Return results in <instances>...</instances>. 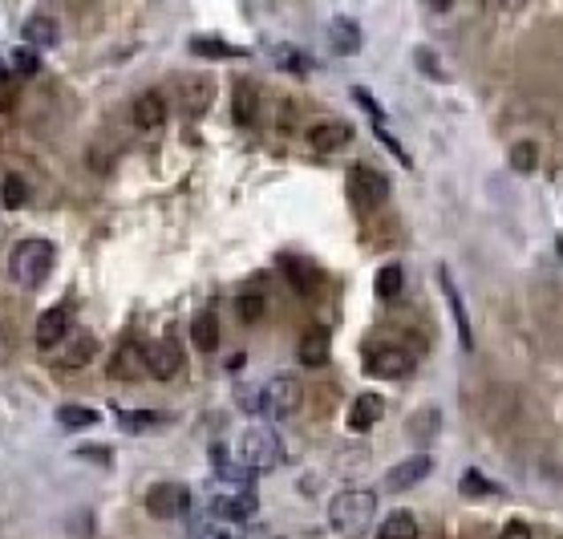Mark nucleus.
<instances>
[{"mask_svg": "<svg viewBox=\"0 0 563 539\" xmlns=\"http://www.w3.org/2000/svg\"><path fill=\"white\" fill-rule=\"evenodd\" d=\"M353 142V126L349 122H316L308 126V146L316 154H336Z\"/></svg>", "mask_w": 563, "mask_h": 539, "instance_id": "nucleus-11", "label": "nucleus"}, {"mask_svg": "<svg viewBox=\"0 0 563 539\" xmlns=\"http://www.w3.org/2000/svg\"><path fill=\"white\" fill-rule=\"evenodd\" d=\"M459 487H462V495H503V487H495V482L482 479L478 471H462Z\"/></svg>", "mask_w": 563, "mask_h": 539, "instance_id": "nucleus-33", "label": "nucleus"}, {"mask_svg": "<svg viewBox=\"0 0 563 539\" xmlns=\"http://www.w3.org/2000/svg\"><path fill=\"white\" fill-rule=\"evenodd\" d=\"M235 402L248 410V414H267V402H264V389H239Z\"/></svg>", "mask_w": 563, "mask_h": 539, "instance_id": "nucleus-37", "label": "nucleus"}, {"mask_svg": "<svg viewBox=\"0 0 563 539\" xmlns=\"http://www.w3.org/2000/svg\"><path fill=\"white\" fill-rule=\"evenodd\" d=\"M511 166H515L519 174H531L535 166H539V150H535L531 142H515L511 146Z\"/></svg>", "mask_w": 563, "mask_h": 539, "instance_id": "nucleus-34", "label": "nucleus"}, {"mask_svg": "<svg viewBox=\"0 0 563 539\" xmlns=\"http://www.w3.org/2000/svg\"><path fill=\"white\" fill-rule=\"evenodd\" d=\"M231 110H235V122H239V126H251V122H256L259 97H256V86H251V81H239V86H235V102H231Z\"/></svg>", "mask_w": 563, "mask_h": 539, "instance_id": "nucleus-27", "label": "nucleus"}, {"mask_svg": "<svg viewBox=\"0 0 563 539\" xmlns=\"http://www.w3.org/2000/svg\"><path fill=\"white\" fill-rule=\"evenodd\" d=\"M130 118H134V126H138V130H163V122H166V102H163V94L134 97Z\"/></svg>", "mask_w": 563, "mask_h": 539, "instance_id": "nucleus-18", "label": "nucleus"}, {"mask_svg": "<svg viewBox=\"0 0 563 539\" xmlns=\"http://www.w3.org/2000/svg\"><path fill=\"white\" fill-rule=\"evenodd\" d=\"M498 539H531V527H527L523 520H511V523L503 527V535H498Z\"/></svg>", "mask_w": 563, "mask_h": 539, "instance_id": "nucleus-41", "label": "nucleus"}, {"mask_svg": "<svg viewBox=\"0 0 563 539\" xmlns=\"http://www.w3.org/2000/svg\"><path fill=\"white\" fill-rule=\"evenodd\" d=\"M344 187H349V199H353L357 212H373V207H382L389 199V179L382 171H373V166H349L344 174Z\"/></svg>", "mask_w": 563, "mask_h": 539, "instance_id": "nucleus-4", "label": "nucleus"}, {"mask_svg": "<svg viewBox=\"0 0 563 539\" xmlns=\"http://www.w3.org/2000/svg\"><path fill=\"white\" fill-rule=\"evenodd\" d=\"M146 511L154 520H182L191 511V491L182 482H158L146 491Z\"/></svg>", "mask_w": 563, "mask_h": 539, "instance_id": "nucleus-6", "label": "nucleus"}, {"mask_svg": "<svg viewBox=\"0 0 563 539\" xmlns=\"http://www.w3.org/2000/svg\"><path fill=\"white\" fill-rule=\"evenodd\" d=\"M195 539H231V535L220 523H199V527H195Z\"/></svg>", "mask_w": 563, "mask_h": 539, "instance_id": "nucleus-40", "label": "nucleus"}, {"mask_svg": "<svg viewBox=\"0 0 563 539\" xmlns=\"http://www.w3.org/2000/svg\"><path fill=\"white\" fill-rule=\"evenodd\" d=\"M12 65H17V73H25V77H33V73H37V69H41V58H37V49H29V45H25V49H17V53H12Z\"/></svg>", "mask_w": 563, "mask_h": 539, "instance_id": "nucleus-36", "label": "nucleus"}, {"mask_svg": "<svg viewBox=\"0 0 563 539\" xmlns=\"http://www.w3.org/2000/svg\"><path fill=\"white\" fill-rule=\"evenodd\" d=\"M191 53H199V58H248V49L228 45V41H211V37H195Z\"/></svg>", "mask_w": 563, "mask_h": 539, "instance_id": "nucleus-31", "label": "nucleus"}, {"mask_svg": "<svg viewBox=\"0 0 563 539\" xmlns=\"http://www.w3.org/2000/svg\"><path fill=\"white\" fill-rule=\"evenodd\" d=\"M102 422V414H97L94 405H77V402H66L58 405V426L61 430H89V426Z\"/></svg>", "mask_w": 563, "mask_h": 539, "instance_id": "nucleus-20", "label": "nucleus"}, {"mask_svg": "<svg viewBox=\"0 0 563 539\" xmlns=\"http://www.w3.org/2000/svg\"><path fill=\"white\" fill-rule=\"evenodd\" d=\"M413 366H418V357H413L410 349H401V345L373 349V353L365 357V373H369V377H382V381H397V377L413 373Z\"/></svg>", "mask_w": 563, "mask_h": 539, "instance_id": "nucleus-5", "label": "nucleus"}, {"mask_svg": "<svg viewBox=\"0 0 563 539\" xmlns=\"http://www.w3.org/2000/svg\"><path fill=\"white\" fill-rule=\"evenodd\" d=\"M328 49H333L336 58L361 53V25L353 17H333L328 20Z\"/></svg>", "mask_w": 563, "mask_h": 539, "instance_id": "nucleus-13", "label": "nucleus"}, {"mask_svg": "<svg viewBox=\"0 0 563 539\" xmlns=\"http://www.w3.org/2000/svg\"><path fill=\"white\" fill-rule=\"evenodd\" d=\"M413 61H418V69H421L426 77H438V81H446V73L438 69V53H434V49L418 45V49H413Z\"/></svg>", "mask_w": 563, "mask_h": 539, "instance_id": "nucleus-35", "label": "nucleus"}, {"mask_svg": "<svg viewBox=\"0 0 563 539\" xmlns=\"http://www.w3.org/2000/svg\"><path fill=\"white\" fill-rule=\"evenodd\" d=\"M284 272H288V280L297 284V292H300V296H308V292H316V284H320V272H316L312 264L284 260Z\"/></svg>", "mask_w": 563, "mask_h": 539, "instance_id": "nucleus-30", "label": "nucleus"}, {"mask_svg": "<svg viewBox=\"0 0 563 539\" xmlns=\"http://www.w3.org/2000/svg\"><path fill=\"white\" fill-rule=\"evenodd\" d=\"M382 414H385V397L382 394L353 397V405H349V430H353V434H369L373 426L382 422Z\"/></svg>", "mask_w": 563, "mask_h": 539, "instance_id": "nucleus-14", "label": "nucleus"}, {"mask_svg": "<svg viewBox=\"0 0 563 539\" xmlns=\"http://www.w3.org/2000/svg\"><path fill=\"white\" fill-rule=\"evenodd\" d=\"M235 312H239V320H243V325H256V320L264 317V296H259V292H239Z\"/></svg>", "mask_w": 563, "mask_h": 539, "instance_id": "nucleus-32", "label": "nucleus"}, {"mask_svg": "<svg viewBox=\"0 0 563 539\" xmlns=\"http://www.w3.org/2000/svg\"><path fill=\"white\" fill-rule=\"evenodd\" d=\"M559 251H563V235H559Z\"/></svg>", "mask_w": 563, "mask_h": 539, "instance_id": "nucleus-44", "label": "nucleus"}, {"mask_svg": "<svg viewBox=\"0 0 563 539\" xmlns=\"http://www.w3.org/2000/svg\"><path fill=\"white\" fill-rule=\"evenodd\" d=\"M25 41H29V49H53L61 41V25L53 17H45V12H33L25 20Z\"/></svg>", "mask_w": 563, "mask_h": 539, "instance_id": "nucleus-19", "label": "nucleus"}, {"mask_svg": "<svg viewBox=\"0 0 563 539\" xmlns=\"http://www.w3.org/2000/svg\"><path fill=\"white\" fill-rule=\"evenodd\" d=\"M4 77H9V69H4V61H0V81H4Z\"/></svg>", "mask_w": 563, "mask_h": 539, "instance_id": "nucleus-43", "label": "nucleus"}, {"mask_svg": "<svg viewBox=\"0 0 563 539\" xmlns=\"http://www.w3.org/2000/svg\"><path fill=\"white\" fill-rule=\"evenodd\" d=\"M53 260H58V248L49 240H41V235H29V240H20L9 251V276L17 280L20 289H37V284L49 280Z\"/></svg>", "mask_w": 563, "mask_h": 539, "instance_id": "nucleus-1", "label": "nucleus"}, {"mask_svg": "<svg viewBox=\"0 0 563 539\" xmlns=\"http://www.w3.org/2000/svg\"><path fill=\"white\" fill-rule=\"evenodd\" d=\"M377 138H382V142H385V146H389V150H393V154H397V158H401V166H413V163H410V154L401 150V142H393V138H389V130H382V126H377Z\"/></svg>", "mask_w": 563, "mask_h": 539, "instance_id": "nucleus-42", "label": "nucleus"}, {"mask_svg": "<svg viewBox=\"0 0 563 539\" xmlns=\"http://www.w3.org/2000/svg\"><path fill=\"white\" fill-rule=\"evenodd\" d=\"M182 369V349L174 345L171 337H158L146 345V373L158 377V381H171L174 373Z\"/></svg>", "mask_w": 563, "mask_h": 539, "instance_id": "nucleus-8", "label": "nucleus"}, {"mask_svg": "<svg viewBox=\"0 0 563 539\" xmlns=\"http://www.w3.org/2000/svg\"><path fill=\"white\" fill-rule=\"evenodd\" d=\"M377 539H418V520L413 511H389L377 527Z\"/></svg>", "mask_w": 563, "mask_h": 539, "instance_id": "nucleus-21", "label": "nucleus"}, {"mask_svg": "<svg viewBox=\"0 0 563 539\" xmlns=\"http://www.w3.org/2000/svg\"><path fill=\"white\" fill-rule=\"evenodd\" d=\"M0 203H4L9 212H20V207L29 203V183H25L20 174H4V179H0Z\"/></svg>", "mask_w": 563, "mask_h": 539, "instance_id": "nucleus-28", "label": "nucleus"}, {"mask_svg": "<svg viewBox=\"0 0 563 539\" xmlns=\"http://www.w3.org/2000/svg\"><path fill=\"white\" fill-rule=\"evenodd\" d=\"M256 495L251 491H239V495H215L211 499V515L220 523H248L251 515H256Z\"/></svg>", "mask_w": 563, "mask_h": 539, "instance_id": "nucleus-12", "label": "nucleus"}, {"mask_svg": "<svg viewBox=\"0 0 563 539\" xmlns=\"http://www.w3.org/2000/svg\"><path fill=\"white\" fill-rule=\"evenodd\" d=\"M66 341H69V337H66ZM94 357H97V337H89V333H77V337L66 345V357H61V366L81 369V366H89Z\"/></svg>", "mask_w": 563, "mask_h": 539, "instance_id": "nucleus-24", "label": "nucleus"}, {"mask_svg": "<svg viewBox=\"0 0 563 539\" xmlns=\"http://www.w3.org/2000/svg\"><path fill=\"white\" fill-rule=\"evenodd\" d=\"M81 458L86 462H102V466H110V446H81Z\"/></svg>", "mask_w": 563, "mask_h": 539, "instance_id": "nucleus-39", "label": "nucleus"}, {"mask_svg": "<svg viewBox=\"0 0 563 539\" xmlns=\"http://www.w3.org/2000/svg\"><path fill=\"white\" fill-rule=\"evenodd\" d=\"M143 373H146V345L126 341V345L114 353V361H110V377H118V381H134V377H143Z\"/></svg>", "mask_w": 563, "mask_h": 539, "instance_id": "nucleus-16", "label": "nucleus"}, {"mask_svg": "<svg viewBox=\"0 0 563 539\" xmlns=\"http://www.w3.org/2000/svg\"><path fill=\"white\" fill-rule=\"evenodd\" d=\"M353 97H357V102H361V110H369V114H373V122H377V126L385 122L382 106H377V102H373V94H369V89H365V86H353Z\"/></svg>", "mask_w": 563, "mask_h": 539, "instance_id": "nucleus-38", "label": "nucleus"}, {"mask_svg": "<svg viewBox=\"0 0 563 539\" xmlns=\"http://www.w3.org/2000/svg\"><path fill=\"white\" fill-rule=\"evenodd\" d=\"M401 289H405V272H401V264H385V268H377V280H373V292L382 300H397Z\"/></svg>", "mask_w": 563, "mask_h": 539, "instance_id": "nucleus-26", "label": "nucleus"}, {"mask_svg": "<svg viewBox=\"0 0 563 539\" xmlns=\"http://www.w3.org/2000/svg\"><path fill=\"white\" fill-rule=\"evenodd\" d=\"M373 515H377V495L365 491V487H349L328 503V527L336 535H361Z\"/></svg>", "mask_w": 563, "mask_h": 539, "instance_id": "nucleus-2", "label": "nucleus"}, {"mask_svg": "<svg viewBox=\"0 0 563 539\" xmlns=\"http://www.w3.org/2000/svg\"><path fill=\"white\" fill-rule=\"evenodd\" d=\"M118 426H122L126 434H154L166 426V414H158V410H122Z\"/></svg>", "mask_w": 563, "mask_h": 539, "instance_id": "nucleus-22", "label": "nucleus"}, {"mask_svg": "<svg viewBox=\"0 0 563 539\" xmlns=\"http://www.w3.org/2000/svg\"><path fill=\"white\" fill-rule=\"evenodd\" d=\"M300 397H305V389H300L297 377H272V381L264 385V402H267V414L272 418H288V414H297L300 410Z\"/></svg>", "mask_w": 563, "mask_h": 539, "instance_id": "nucleus-7", "label": "nucleus"}, {"mask_svg": "<svg viewBox=\"0 0 563 539\" xmlns=\"http://www.w3.org/2000/svg\"><path fill=\"white\" fill-rule=\"evenodd\" d=\"M328 353H333V337H328V328L325 325H316V328H308L305 337H300V345H297V357L305 361V366H325L328 361Z\"/></svg>", "mask_w": 563, "mask_h": 539, "instance_id": "nucleus-17", "label": "nucleus"}, {"mask_svg": "<svg viewBox=\"0 0 563 539\" xmlns=\"http://www.w3.org/2000/svg\"><path fill=\"white\" fill-rule=\"evenodd\" d=\"M438 280H442V292H446V304H450V317H454V328H459V345L462 349H474V333H470V317H467V304H462V292L454 289V280H450L446 268L438 272Z\"/></svg>", "mask_w": 563, "mask_h": 539, "instance_id": "nucleus-15", "label": "nucleus"}, {"mask_svg": "<svg viewBox=\"0 0 563 539\" xmlns=\"http://www.w3.org/2000/svg\"><path fill=\"white\" fill-rule=\"evenodd\" d=\"M211 462H215L220 479H223V482H231V487H251V479H256V474H251L248 466H243V462H231L223 446H215V450H211Z\"/></svg>", "mask_w": 563, "mask_h": 539, "instance_id": "nucleus-23", "label": "nucleus"}, {"mask_svg": "<svg viewBox=\"0 0 563 539\" xmlns=\"http://www.w3.org/2000/svg\"><path fill=\"white\" fill-rule=\"evenodd\" d=\"M66 337H69V308H45L37 317V328H33V341H37V349H58V345H66Z\"/></svg>", "mask_w": 563, "mask_h": 539, "instance_id": "nucleus-10", "label": "nucleus"}, {"mask_svg": "<svg viewBox=\"0 0 563 539\" xmlns=\"http://www.w3.org/2000/svg\"><path fill=\"white\" fill-rule=\"evenodd\" d=\"M272 61H276L280 69H288V73H308V69H312V58L297 45H276L272 49Z\"/></svg>", "mask_w": 563, "mask_h": 539, "instance_id": "nucleus-29", "label": "nucleus"}, {"mask_svg": "<svg viewBox=\"0 0 563 539\" xmlns=\"http://www.w3.org/2000/svg\"><path fill=\"white\" fill-rule=\"evenodd\" d=\"M430 471H434L430 454H410V458H401L397 466L385 471V487H389V491H410V487H418Z\"/></svg>", "mask_w": 563, "mask_h": 539, "instance_id": "nucleus-9", "label": "nucleus"}, {"mask_svg": "<svg viewBox=\"0 0 563 539\" xmlns=\"http://www.w3.org/2000/svg\"><path fill=\"white\" fill-rule=\"evenodd\" d=\"M191 341L199 353H215V349H220V320L211 317V312H199L191 325Z\"/></svg>", "mask_w": 563, "mask_h": 539, "instance_id": "nucleus-25", "label": "nucleus"}, {"mask_svg": "<svg viewBox=\"0 0 563 539\" xmlns=\"http://www.w3.org/2000/svg\"><path fill=\"white\" fill-rule=\"evenodd\" d=\"M284 443L272 426H251L243 438H239V462L248 466L251 474H264V471H276L284 466Z\"/></svg>", "mask_w": 563, "mask_h": 539, "instance_id": "nucleus-3", "label": "nucleus"}]
</instances>
